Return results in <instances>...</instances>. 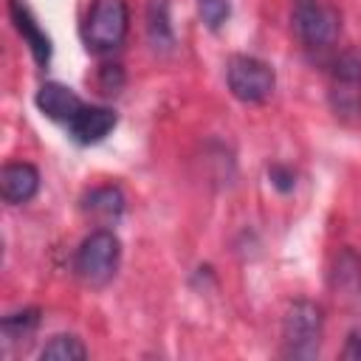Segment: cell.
<instances>
[{
  "label": "cell",
  "mask_w": 361,
  "mask_h": 361,
  "mask_svg": "<svg viewBox=\"0 0 361 361\" xmlns=\"http://www.w3.org/2000/svg\"><path fill=\"white\" fill-rule=\"evenodd\" d=\"M324 316L310 299H299L285 310L282 319V353L296 361H310L322 350Z\"/></svg>",
  "instance_id": "6da1fadb"
},
{
  "label": "cell",
  "mask_w": 361,
  "mask_h": 361,
  "mask_svg": "<svg viewBox=\"0 0 361 361\" xmlns=\"http://www.w3.org/2000/svg\"><path fill=\"white\" fill-rule=\"evenodd\" d=\"M118 259H121L118 237L110 228H96L82 240V245L76 251V259H73V268H76V276L85 285L102 288L116 276Z\"/></svg>",
  "instance_id": "7a4b0ae2"
},
{
  "label": "cell",
  "mask_w": 361,
  "mask_h": 361,
  "mask_svg": "<svg viewBox=\"0 0 361 361\" xmlns=\"http://www.w3.org/2000/svg\"><path fill=\"white\" fill-rule=\"evenodd\" d=\"M226 82L234 99L243 104H259L265 102L276 87V73L268 62L245 54H234L226 65Z\"/></svg>",
  "instance_id": "3957f363"
},
{
  "label": "cell",
  "mask_w": 361,
  "mask_h": 361,
  "mask_svg": "<svg viewBox=\"0 0 361 361\" xmlns=\"http://www.w3.org/2000/svg\"><path fill=\"white\" fill-rule=\"evenodd\" d=\"M330 104L333 113L344 121L361 116V51L347 48L336 56L330 71Z\"/></svg>",
  "instance_id": "277c9868"
},
{
  "label": "cell",
  "mask_w": 361,
  "mask_h": 361,
  "mask_svg": "<svg viewBox=\"0 0 361 361\" xmlns=\"http://www.w3.org/2000/svg\"><path fill=\"white\" fill-rule=\"evenodd\" d=\"M130 11L124 0H93L85 20V42L93 51H113L127 37Z\"/></svg>",
  "instance_id": "5b68a950"
},
{
  "label": "cell",
  "mask_w": 361,
  "mask_h": 361,
  "mask_svg": "<svg viewBox=\"0 0 361 361\" xmlns=\"http://www.w3.org/2000/svg\"><path fill=\"white\" fill-rule=\"evenodd\" d=\"M290 23H293V34L307 51L327 48L338 34V14L322 0H293Z\"/></svg>",
  "instance_id": "8992f818"
},
{
  "label": "cell",
  "mask_w": 361,
  "mask_h": 361,
  "mask_svg": "<svg viewBox=\"0 0 361 361\" xmlns=\"http://www.w3.org/2000/svg\"><path fill=\"white\" fill-rule=\"evenodd\" d=\"M116 124H118V116L110 107H96V104L87 107L85 104L73 116L68 130H71L73 141H79V144H99V141H104L116 130Z\"/></svg>",
  "instance_id": "52a82bcc"
},
{
  "label": "cell",
  "mask_w": 361,
  "mask_h": 361,
  "mask_svg": "<svg viewBox=\"0 0 361 361\" xmlns=\"http://www.w3.org/2000/svg\"><path fill=\"white\" fill-rule=\"evenodd\" d=\"M39 189V172L37 166L20 161V164H6L0 172V195L6 203L20 206L28 203Z\"/></svg>",
  "instance_id": "ba28073f"
},
{
  "label": "cell",
  "mask_w": 361,
  "mask_h": 361,
  "mask_svg": "<svg viewBox=\"0 0 361 361\" xmlns=\"http://www.w3.org/2000/svg\"><path fill=\"white\" fill-rule=\"evenodd\" d=\"M37 107L54 118V121H65L71 124L73 116L85 107V102L76 96V90H71L68 85L62 82H45L39 90H37Z\"/></svg>",
  "instance_id": "9c48e42d"
},
{
  "label": "cell",
  "mask_w": 361,
  "mask_h": 361,
  "mask_svg": "<svg viewBox=\"0 0 361 361\" xmlns=\"http://www.w3.org/2000/svg\"><path fill=\"white\" fill-rule=\"evenodd\" d=\"M11 20H14V28L20 31V37L28 42L34 59L39 65H48V59H51V39L39 28V23L34 20V14L23 6V0H11Z\"/></svg>",
  "instance_id": "30bf717a"
},
{
  "label": "cell",
  "mask_w": 361,
  "mask_h": 361,
  "mask_svg": "<svg viewBox=\"0 0 361 361\" xmlns=\"http://www.w3.org/2000/svg\"><path fill=\"white\" fill-rule=\"evenodd\" d=\"M82 209H85V214L93 217L96 223L110 226V223H116V220L121 217V212H124V195H121L118 186H99V189H93V192L85 195Z\"/></svg>",
  "instance_id": "8fae6325"
},
{
  "label": "cell",
  "mask_w": 361,
  "mask_h": 361,
  "mask_svg": "<svg viewBox=\"0 0 361 361\" xmlns=\"http://www.w3.org/2000/svg\"><path fill=\"white\" fill-rule=\"evenodd\" d=\"M147 37L155 51H172L175 34L169 25V0H149L147 6Z\"/></svg>",
  "instance_id": "7c38bea8"
},
{
  "label": "cell",
  "mask_w": 361,
  "mask_h": 361,
  "mask_svg": "<svg viewBox=\"0 0 361 361\" xmlns=\"http://www.w3.org/2000/svg\"><path fill=\"white\" fill-rule=\"evenodd\" d=\"M37 324H39V310L37 307H25L20 313H8L3 319V324H0V330H3V347L8 350L14 344H20V341H28L31 333L37 330Z\"/></svg>",
  "instance_id": "4fadbf2b"
},
{
  "label": "cell",
  "mask_w": 361,
  "mask_h": 361,
  "mask_svg": "<svg viewBox=\"0 0 361 361\" xmlns=\"http://www.w3.org/2000/svg\"><path fill=\"white\" fill-rule=\"evenodd\" d=\"M39 358L45 361H82L87 358V347L82 344V338L71 336V333H59L54 336L42 350H39Z\"/></svg>",
  "instance_id": "5bb4252c"
},
{
  "label": "cell",
  "mask_w": 361,
  "mask_h": 361,
  "mask_svg": "<svg viewBox=\"0 0 361 361\" xmlns=\"http://www.w3.org/2000/svg\"><path fill=\"white\" fill-rule=\"evenodd\" d=\"M228 11H231L228 0H197V14H200L203 25L212 31H217L228 20Z\"/></svg>",
  "instance_id": "9a60e30c"
},
{
  "label": "cell",
  "mask_w": 361,
  "mask_h": 361,
  "mask_svg": "<svg viewBox=\"0 0 361 361\" xmlns=\"http://www.w3.org/2000/svg\"><path fill=\"white\" fill-rule=\"evenodd\" d=\"M121 85H124V73H121V68L118 65H104L102 68V76H99V87H102V93H118L121 90Z\"/></svg>",
  "instance_id": "2e32d148"
},
{
  "label": "cell",
  "mask_w": 361,
  "mask_h": 361,
  "mask_svg": "<svg viewBox=\"0 0 361 361\" xmlns=\"http://www.w3.org/2000/svg\"><path fill=\"white\" fill-rule=\"evenodd\" d=\"M271 183H274L279 192H290L293 183H296V178H293L290 169H285V166H274V169H271Z\"/></svg>",
  "instance_id": "e0dca14e"
},
{
  "label": "cell",
  "mask_w": 361,
  "mask_h": 361,
  "mask_svg": "<svg viewBox=\"0 0 361 361\" xmlns=\"http://www.w3.org/2000/svg\"><path fill=\"white\" fill-rule=\"evenodd\" d=\"M341 358H347V361H361V330H353V333L347 336V344H344V350H341Z\"/></svg>",
  "instance_id": "ac0fdd59"
}]
</instances>
